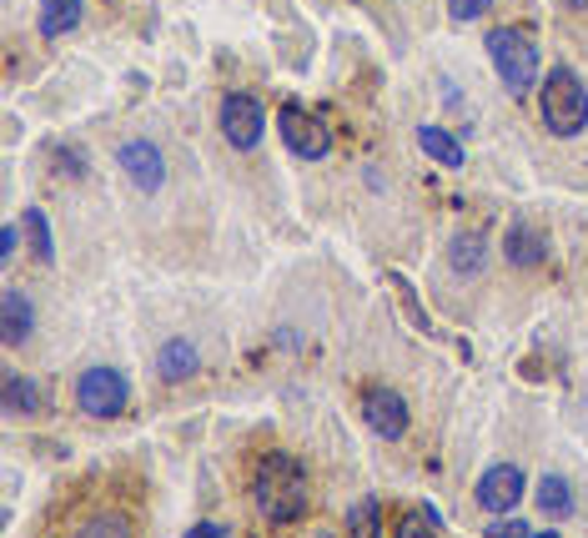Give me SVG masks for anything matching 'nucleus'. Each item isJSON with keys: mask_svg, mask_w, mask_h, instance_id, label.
Segmentation results:
<instances>
[{"mask_svg": "<svg viewBox=\"0 0 588 538\" xmlns=\"http://www.w3.org/2000/svg\"><path fill=\"white\" fill-rule=\"evenodd\" d=\"M251 504L267 524H297L312 504V488H307V468L292 458V453H267L251 473Z\"/></svg>", "mask_w": 588, "mask_h": 538, "instance_id": "nucleus-1", "label": "nucleus"}, {"mask_svg": "<svg viewBox=\"0 0 588 538\" xmlns=\"http://www.w3.org/2000/svg\"><path fill=\"white\" fill-rule=\"evenodd\" d=\"M483 45H488V61L508 96H528V91L538 86V45L528 31H518V25H493Z\"/></svg>", "mask_w": 588, "mask_h": 538, "instance_id": "nucleus-2", "label": "nucleus"}, {"mask_svg": "<svg viewBox=\"0 0 588 538\" xmlns=\"http://www.w3.org/2000/svg\"><path fill=\"white\" fill-rule=\"evenodd\" d=\"M538 111H544V126L554 136H578L588 126V86L578 81V71L554 66L544 76V91H538Z\"/></svg>", "mask_w": 588, "mask_h": 538, "instance_id": "nucleus-3", "label": "nucleus"}, {"mask_svg": "<svg viewBox=\"0 0 588 538\" xmlns=\"http://www.w3.org/2000/svg\"><path fill=\"white\" fill-rule=\"evenodd\" d=\"M217 126H221V136H227V146H237V152H251V146L261 142V132H267V111H261L257 96H247V91H231V96H221Z\"/></svg>", "mask_w": 588, "mask_h": 538, "instance_id": "nucleus-4", "label": "nucleus"}, {"mask_svg": "<svg viewBox=\"0 0 588 538\" xmlns=\"http://www.w3.org/2000/svg\"><path fill=\"white\" fill-rule=\"evenodd\" d=\"M126 397H131V387H126L121 368H86L76 383V403H81V413H91V417H116L121 407H126Z\"/></svg>", "mask_w": 588, "mask_h": 538, "instance_id": "nucleus-5", "label": "nucleus"}, {"mask_svg": "<svg viewBox=\"0 0 588 538\" xmlns=\"http://www.w3.org/2000/svg\"><path fill=\"white\" fill-rule=\"evenodd\" d=\"M277 132H282L287 152L302 156V162H322L332 152V132H327L317 116H307L302 106H282L277 111Z\"/></svg>", "mask_w": 588, "mask_h": 538, "instance_id": "nucleus-6", "label": "nucleus"}, {"mask_svg": "<svg viewBox=\"0 0 588 538\" xmlns=\"http://www.w3.org/2000/svg\"><path fill=\"white\" fill-rule=\"evenodd\" d=\"M523 494H528V478H523L518 463H493L478 478V504L488 508V514H513Z\"/></svg>", "mask_w": 588, "mask_h": 538, "instance_id": "nucleus-7", "label": "nucleus"}, {"mask_svg": "<svg viewBox=\"0 0 588 538\" xmlns=\"http://www.w3.org/2000/svg\"><path fill=\"white\" fill-rule=\"evenodd\" d=\"M362 423H368L378 438L398 443L408 433V403L392 393V387H368V393H362Z\"/></svg>", "mask_w": 588, "mask_h": 538, "instance_id": "nucleus-8", "label": "nucleus"}, {"mask_svg": "<svg viewBox=\"0 0 588 538\" xmlns=\"http://www.w3.org/2000/svg\"><path fill=\"white\" fill-rule=\"evenodd\" d=\"M116 166L131 176L136 192H162V182H166V156L156 152V142H126L116 152Z\"/></svg>", "mask_w": 588, "mask_h": 538, "instance_id": "nucleus-9", "label": "nucleus"}, {"mask_svg": "<svg viewBox=\"0 0 588 538\" xmlns=\"http://www.w3.org/2000/svg\"><path fill=\"white\" fill-rule=\"evenodd\" d=\"M503 257H508L513 267H544V257H548L544 231H538V227H528V221L508 227V237H503Z\"/></svg>", "mask_w": 588, "mask_h": 538, "instance_id": "nucleus-10", "label": "nucleus"}, {"mask_svg": "<svg viewBox=\"0 0 588 538\" xmlns=\"http://www.w3.org/2000/svg\"><path fill=\"white\" fill-rule=\"evenodd\" d=\"M196 363H202V352H196L192 338H166L162 348H156V373H162L166 383H182V377H192Z\"/></svg>", "mask_w": 588, "mask_h": 538, "instance_id": "nucleus-11", "label": "nucleus"}, {"mask_svg": "<svg viewBox=\"0 0 588 538\" xmlns=\"http://www.w3.org/2000/svg\"><path fill=\"white\" fill-rule=\"evenodd\" d=\"M0 332H6V342H11V348L35 332V308L25 302V292H16V287L0 297Z\"/></svg>", "mask_w": 588, "mask_h": 538, "instance_id": "nucleus-12", "label": "nucleus"}, {"mask_svg": "<svg viewBox=\"0 0 588 538\" xmlns=\"http://www.w3.org/2000/svg\"><path fill=\"white\" fill-rule=\"evenodd\" d=\"M35 25H41L45 41H61L81 25V0H41L35 6Z\"/></svg>", "mask_w": 588, "mask_h": 538, "instance_id": "nucleus-13", "label": "nucleus"}, {"mask_svg": "<svg viewBox=\"0 0 588 538\" xmlns=\"http://www.w3.org/2000/svg\"><path fill=\"white\" fill-rule=\"evenodd\" d=\"M417 146H423V156L427 162H437V166H447V172H457L463 166V142H457L453 132H443V126H417Z\"/></svg>", "mask_w": 588, "mask_h": 538, "instance_id": "nucleus-14", "label": "nucleus"}, {"mask_svg": "<svg viewBox=\"0 0 588 538\" xmlns=\"http://www.w3.org/2000/svg\"><path fill=\"white\" fill-rule=\"evenodd\" d=\"M0 403H6V413H11V417H25V413H41L45 393L31 383V377L6 373V383H0Z\"/></svg>", "mask_w": 588, "mask_h": 538, "instance_id": "nucleus-15", "label": "nucleus"}, {"mask_svg": "<svg viewBox=\"0 0 588 538\" xmlns=\"http://www.w3.org/2000/svg\"><path fill=\"white\" fill-rule=\"evenodd\" d=\"M483 262H488V247H483L478 231H457L453 247H447V267H453L457 277H478Z\"/></svg>", "mask_w": 588, "mask_h": 538, "instance_id": "nucleus-16", "label": "nucleus"}, {"mask_svg": "<svg viewBox=\"0 0 588 538\" xmlns=\"http://www.w3.org/2000/svg\"><path fill=\"white\" fill-rule=\"evenodd\" d=\"M534 504H538V514L544 518H568L574 514V488H568V478H558V473H548V478H538V488H534Z\"/></svg>", "mask_w": 588, "mask_h": 538, "instance_id": "nucleus-17", "label": "nucleus"}, {"mask_svg": "<svg viewBox=\"0 0 588 538\" xmlns=\"http://www.w3.org/2000/svg\"><path fill=\"white\" fill-rule=\"evenodd\" d=\"M21 227H25V242H31L35 262H51V257H55V242H51V221H45V211H41V207H25Z\"/></svg>", "mask_w": 588, "mask_h": 538, "instance_id": "nucleus-18", "label": "nucleus"}, {"mask_svg": "<svg viewBox=\"0 0 588 538\" xmlns=\"http://www.w3.org/2000/svg\"><path fill=\"white\" fill-rule=\"evenodd\" d=\"M398 534H403V538L443 534V514H437V508H427V504H417V508H408V514L398 518Z\"/></svg>", "mask_w": 588, "mask_h": 538, "instance_id": "nucleus-19", "label": "nucleus"}, {"mask_svg": "<svg viewBox=\"0 0 588 538\" xmlns=\"http://www.w3.org/2000/svg\"><path fill=\"white\" fill-rule=\"evenodd\" d=\"M348 528L352 534H382V518H378V498H362L358 508L348 514Z\"/></svg>", "mask_w": 588, "mask_h": 538, "instance_id": "nucleus-20", "label": "nucleus"}, {"mask_svg": "<svg viewBox=\"0 0 588 538\" xmlns=\"http://www.w3.org/2000/svg\"><path fill=\"white\" fill-rule=\"evenodd\" d=\"M488 538H523V534H534V528L523 524V518H513V514H493V524L483 528Z\"/></svg>", "mask_w": 588, "mask_h": 538, "instance_id": "nucleus-21", "label": "nucleus"}, {"mask_svg": "<svg viewBox=\"0 0 588 538\" xmlns=\"http://www.w3.org/2000/svg\"><path fill=\"white\" fill-rule=\"evenodd\" d=\"M488 6L493 0H447V15H453V21H478Z\"/></svg>", "mask_w": 588, "mask_h": 538, "instance_id": "nucleus-22", "label": "nucleus"}, {"mask_svg": "<svg viewBox=\"0 0 588 538\" xmlns=\"http://www.w3.org/2000/svg\"><path fill=\"white\" fill-rule=\"evenodd\" d=\"M25 231V227H21ZM21 231L16 227H6L0 231V262H16V247H21Z\"/></svg>", "mask_w": 588, "mask_h": 538, "instance_id": "nucleus-23", "label": "nucleus"}, {"mask_svg": "<svg viewBox=\"0 0 588 538\" xmlns=\"http://www.w3.org/2000/svg\"><path fill=\"white\" fill-rule=\"evenodd\" d=\"M86 534H126V524H121V518H91Z\"/></svg>", "mask_w": 588, "mask_h": 538, "instance_id": "nucleus-24", "label": "nucleus"}, {"mask_svg": "<svg viewBox=\"0 0 588 538\" xmlns=\"http://www.w3.org/2000/svg\"><path fill=\"white\" fill-rule=\"evenodd\" d=\"M192 534H202V538H221V534H227V528H221V524H196Z\"/></svg>", "mask_w": 588, "mask_h": 538, "instance_id": "nucleus-25", "label": "nucleus"}, {"mask_svg": "<svg viewBox=\"0 0 588 538\" xmlns=\"http://www.w3.org/2000/svg\"><path fill=\"white\" fill-rule=\"evenodd\" d=\"M568 11H588V0H564Z\"/></svg>", "mask_w": 588, "mask_h": 538, "instance_id": "nucleus-26", "label": "nucleus"}]
</instances>
